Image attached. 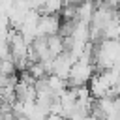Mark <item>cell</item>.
Listing matches in <instances>:
<instances>
[{"label": "cell", "instance_id": "7", "mask_svg": "<svg viewBox=\"0 0 120 120\" xmlns=\"http://www.w3.org/2000/svg\"><path fill=\"white\" fill-rule=\"evenodd\" d=\"M47 39H49V51H51V54H52L54 58H56L60 52H64V51H66V45H64V36L54 34V36H49Z\"/></svg>", "mask_w": 120, "mask_h": 120}, {"label": "cell", "instance_id": "3", "mask_svg": "<svg viewBox=\"0 0 120 120\" xmlns=\"http://www.w3.org/2000/svg\"><path fill=\"white\" fill-rule=\"evenodd\" d=\"M73 64H75L73 56L68 51H64V52H60L54 58V62H52V73L58 75V77H62V79H69V73H71Z\"/></svg>", "mask_w": 120, "mask_h": 120}, {"label": "cell", "instance_id": "5", "mask_svg": "<svg viewBox=\"0 0 120 120\" xmlns=\"http://www.w3.org/2000/svg\"><path fill=\"white\" fill-rule=\"evenodd\" d=\"M71 38H73L75 41L88 43V41H90V22H86V21H79V19H77V22H75V30H73Z\"/></svg>", "mask_w": 120, "mask_h": 120}, {"label": "cell", "instance_id": "8", "mask_svg": "<svg viewBox=\"0 0 120 120\" xmlns=\"http://www.w3.org/2000/svg\"><path fill=\"white\" fill-rule=\"evenodd\" d=\"M28 71L36 77V81L38 79H45L49 73H47V68L43 66V62H32L30 66H28Z\"/></svg>", "mask_w": 120, "mask_h": 120}, {"label": "cell", "instance_id": "6", "mask_svg": "<svg viewBox=\"0 0 120 120\" xmlns=\"http://www.w3.org/2000/svg\"><path fill=\"white\" fill-rule=\"evenodd\" d=\"M47 81H49V86H51V90L54 92V96H56V98H60V96L69 88L68 79H62V77L54 75V73H51V75L47 77Z\"/></svg>", "mask_w": 120, "mask_h": 120}, {"label": "cell", "instance_id": "4", "mask_svg": "<svg viewBox=\"0 0 120 120\" xmlns=\"http://www.w3.org/2000/svg\"><path fill=\"white\" fill-rule=\"evenodd\" d=\"M96 8H98V2L96 0H82L77 4V19L79 21H86V22H92V17L96 13Z\"/></svg>", "mask_w": 120, "mask_h": 120}, {"label": "cell", "instance_id": "1", "mask_svg": "<svg viewBox=\"0 0 120 120\" xmlns=\"http://www.w3.org/2000/svg\"><path fill=\"white\" fill-rule=\"evenodd\" d=\"M94 75H96V66H94V64L77 60V62L73 64V68H71L68 84H69L71 88H79V86H82V84H88Z\"/></svg>", "mask_w": 120, "mask_h": 120}, {"label": "cell", "instance_id": "9", "mask_svg": "<svg viewBox=\"0 0 120 120\" xmlns=\"http://www.w3.org/2000/svg\"><path fill=\"white\" fill-rule=\"evenodd\" d=\"M116 15H118V17H120V6H118V9H116Z\"/></svg>", "mask_w": 120, "mask_h": 120}, {"label": "cell", "instance_id": "2", "mask_svg": "<svg viewBox=\"0 0 120 120\" xmlns=\"http://www.w3.org/2000/svg\"><path fill=\"white\" fill-rule=\"evenodd\" d=\"M62 28V21L60 15H49V13H41L39 15V22H38V36H54L60 34Z\"/></svg>", "mask_w": 120, "mask_h": 120}]
</instances>
